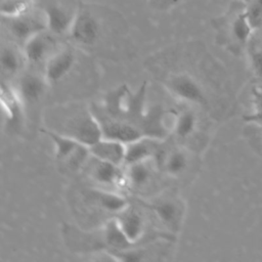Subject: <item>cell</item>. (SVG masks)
<instances>
[{"label": "cell", "instance_id": "cell-3", "mask_svg": "<svg viewBox=\"0 0 262 262\" xmlns=\"http://www.w3.org/2000/svg\"><path fill=\"white\" fill-rule=\"evenodd\" d=\"M79 3L74 0H46L41 7L45 18L47 30L55 36L69 35L73 26Z\"/></svg>", "mask_w": 262, "mask_h": 262}, {"label": "cell", "instance_id": "cell-1", "mask_svg": "<svg viewBox=\"0 0 262 262\" xmlns=\"http://www.w3.org/2000/svg\"><path fill=\"white\" fill-rule=\"evenodd\" d=\"M64 115L66 118L59 123V129L53 131L70 136L88 147L102 137L98 119L90 110L75 106L68 110Z\"/></svg>", "mask_w": 262, "mask_h": 262}, {"label": "cell", "instance_id": "cell-5", "mask_svg": "<svg viewBox=\"0 0 262 262\" xmlns=\"http://www.w3.org/2000/svg\"><path fill=\"white\" fill-rule=\"evenodd\" d=\"M7 18V28L10 35L23 44L35 34L47 30L46 18L41 9L31 7L27 11L9 16Z\"/></svg>", "mask_w": 262, "mask_h": 262}, {"label": "cell", "instance_id": "cell-12", "mask_svg": "<svg viewBox=\"0 0 262 262\" xmlns=\"http://www.w3.org/2000/svg\"><path fill=\"white\" fill-rule=\"evenodd\" d=\"M159 138L143 135L126 144L125 164L131 165L138 162L151 160L158 152Z\"/></svg>", "mask_w": 262, "mask_h": 262}, {"label": "cell", "instance_id": "cell-22", "mask_svg": "<svg viewBox=\"0 0 262 262\" xmlns=\"http://www.w3.org/2000/svg\"><path fill=\"white\" fill-rule=\"evenodd\" d=\"M96 196L100 206L112 212L120 213L128 207V204L124 198L108 191H97Z\"/></svg>", "mask_w": 262, "mask_h": 262}, {"label": "cell", "instance_id": "cell-18", "mask_svg": "<svg viewBox=\"0 0 262 262\" xmlns=\"http://www.w3.org/2000/svg\"><path fill=\"white\" fill-rule=\"evenodd\" d=\"M189 159L187 154L180 148L171 150L164 161V170L173 177L180 176L188 167Z\"/></svg>", "mask_w": 262, "mask_h": 262}, {"label": "cell", "instance_id": "cell-2", "mask_svg": "<svg viewBox=\"0 0 262 262\" xmlns=\"http://www.w3.org/2000/svg\"><path fill=\"white\" fill-rule=\"evenodd\" d=\"M103 6L79 3L78 10L68 36L81 46L95 45L102 33Z\"/></svg>", "mask_w": 262, "mask_h": 262}, {"label": "cell", "instance_id": "cell-8", "mask_svg": "<svg viewBox=\"0 0 262 262\" xmlns=\"http://www.w3.org/2000/svg\"><path fill=\"white\" fill-rule=\"evenodd\" d=\"M168 88L173 95L183 101L198 104L206 102V96L201 85L187 74L173 76L168 81Z\"/></svg>", "mask_w": 262, "mask_h": 262}, {"label": "cell", "instance_id": "cell-25", "mask_svg": "<svg viewBox=\"0 0 262 262\" xmlns=\"http://www.w3.org/2000/svg\"><path fill=\"white\" fill-rule=\"evenodd\" d=\"M31 8L30 0H5L2 4V15L4 17L20 14Z\"/></svg>", "mask_w": 262, "mask_h": 262}, {"label": "cell", "instance_id": "cell-17", "mask_svg": "<svg viewBox=\"0 0 262 262\" xmlns=\"http://www.w3.org/2000/svg\"><path fill=\"white\" fill-rule=\"evenodd\" d=\"M28 63L24 50L18 48L15 44H7L1 50V68L2 71L8 75L19 73L24 66Z\"/></svg>", "mask_w": 262, "mask_h": 262}, {"label": "cell", "instance_id": "cell-23", "mask_svg": "<svg viewBox=\"0 0 262 262\" xmlns=\"http://www.w3.org/2000/svg\"><path fill=\"white\" fill-rule=\"evenodd\" d=\"M245 14L253 30L262 27V0H243Z\"/></svg>", "mask_w": 262, "mask_h": 262}, {"label": "cell", "instance_id": "cell-15", "mask_svg": "<svg viewBox=\"0 0 262 262\" xmlns=\"http://www.w3.org/2000/svg\"><path fill=\"white\" fill-rule=\"evenodd\" d=\"M93 159L94 163L89 167V175L95 182L102 185H112L117 184L121 180H125L121 166L100 161L94 157Z\"/></svg>", "mask_w": 262, "mask_h": 262}, {"label": "cell", "instance_id": "cell-10", "mask_svg": "<svg viewBox=\"0 0 262 262\" xmlns=\"http://www.w3.org/2000/svg\"><path fill=\"white\" fill-rule=\"evenodd\" d=\"M49 84L44 75L25 73L19 77L15 90L25 104L39 101L46 93Z\"/></svg>", "mask_w": 262, "mask_h": 262}, {"label": "cell", "instance_id": "cell-19", "mask_svg": "<svg viewBox=\"0 0 262 262\" xmlns=\"http://www.w3.org/2000/svg\"><path fill=\"white\" fill-rule=\"evenodd\" d=\"M230 32H231L233 38L242 45H245L250 41L254 30L251 27L246 14H245L244 6H243L242 10L238 11L233 16V18L230 23Z\"/></svg>", "mask_w": 262, "mask_h": 262}, {"label": "cell", "instance_id": "cell-20", "mask_svg": "<svg viewBox=\"0 0 262 262\" xmlns=\"http://www.w3.org/2000/svg\"><path fill=\"white\" fill-rule=\"evenodd\" d=\"M103 237L108 247L115 248L118 252L127 250L132 244L119 227L116 219L110 221L103 229Z\"/></svg>", "mask_w": 262, "mask_h": 262}, {"label": "cell", "instance_id": "cell-11", "mask_svg": "<svg viewBox=\"0 0 262 262\" xmlns=\"http://www.w3.org/2000/svg\"><path fill=\"white\" fill-rule=\"evenodd\" d=\"M92 157L117 166L125 164L126 144L111 138L101 137L95 143L89 146Z\"/></svg>", "mask_w": 262, "mask_h": 262}, {"label": "cell", "instance_id": "cell-21", "mask_svg": "<svg viewBox=\"0 0 262 262\" xmlns=\"http://www.w3.org/2000/svg\"><path fill=\"white\" fill-rule=\"evenodd\" d=\"M196 124L198 120L195 114L190 110H186L176 116L173 130L178 137L186 138L194 132Z\"/></svg>", "mask_w": 262, "mask_h": 262}, {"label": "cell", "instance_id": "cell-14", "mask_svg": "<svg viewBox=\"0 0 262 262\" xmlns=\"http://www.w3.org/2000/svg\"><path fill=\"white\" fill-rule=\"evenodd\" d=\"M151 209L163 224L170 229H178L182 219L183 210L176 199H159L151 204Z\"/></svg>", "mask_w": 262, "mask_h": 262}, {"label": "cell", "instance_id": "cell-13", "mask_svg": "<svg viewBox=\"0 0 262 262\" xmlns=\"http://www.w3.org/2000/svg\"><path fill=\"white\" fill-rule=\"evenodd\" d=\"M116 221L132 245L136 244L143 236L145 222L141 214L137 211L127 207L118 213Z\"/></svg>", "mask_w": 262, "mask_h": 262}, {"label": "cell", "instance_id": "cell-6", "mask_svg": "<svg viewBox=\"0 0 262 262\" xmlns=\"http://www.w3.org/2000/svg\"><path fill=\"white\" fill-rule=\"evenodd\" d=\"M57 36L48 30L39 32L29 38L23 45V50L28 63L45 64L48 58L59 48Z\"/></svg>", "mask_w": 262, "mask_h": 262}, {"label": "cell", "instance_id": "cell-26", "mask_svg": "<svg viewBox=\"0 0 262 262\" xmlns=\"http://www.w3.org/2000/svg\"><path fill=\"white\" fill-rule=\"evenodd\" d=\"M250 59L255 74L259 78H262V48L253 49L251 51Z\"/></svg>", "mask_w": 262, "mask_h": 262}, {"label": "cell", "instance_id": "cell-24", "mask_svg": "<svg viewBox=\"0 0 262 262\" xmlns=\"http://www.w3.org/2000/svg\"><path fill=\"white\" fill-rule=\"evenodd\" d=\"M253 97V111L244 117V120L248 123L256 124L262 127V84L256 85L252 89Z\"/></svg>", "mask_w": 262, "mask_h": 262}, {"label": "cell", "instance_id": "cell-7", "mask_svg": "<svg viewBox=\"0 0 262 262\" xmlns=\"http://www.w3.org/2000/svg\"><path fill=\"white\" fill-rule=\"evenodd\" d=\"M75 62L76 54L73 48L69 46H59L44 64L43 75L49 86L57 84L63 80L73 70Z\"/></svg>", "mask_w": 262, "mask_h": 262}, {"label": "cell", "instance_id": "cell-16", "mask_svg": "<svg viewBox=\"0 0 262 262\" xmlns=\"http://www.w3.org/2000/svg\"><path fill=\"white\" fill-rule=\"evenodd\" d=\"M150 160L127 165L124 173V181L132 187L145 186L152 179L154 168L151 167Z\"/></svg>", "mask_w": 262, "mask_h": 262}, {"label": "cell", "instance_id": "cell-4", "mask_svg": "<svg viewBox=\"0 0 262 262\" xmlns=\"http://www.w3.org/2000/svg\"><path fill=\"white\" fill-rule=\"evenodd\" d=\"M50 137L58 161L68 164L72 168H78L85 164L87 157L90 156L89 147L77 141L76 139L55 132L53 130H42Z\"/></svg>", "mask_w": 262, "mask_h": 262}, {"label": "cell", "instance_id": "cell-9", "mask_svg": "<svg viewBox=\"0 0 262 262\" xmlns=\"http://www.w3.org/2000/svg\"><path fill=\"white\" fill-rule=\"evenodd\" d=\"M98 122L100 124L102 137L115 139L125 144L144 135L143 132L135 125L123 120L116 119L115 117H107L103 118L102 120L98 119Z\"/></svg>", "mask_w": 262, "mask_h": 262}]
</instances>
